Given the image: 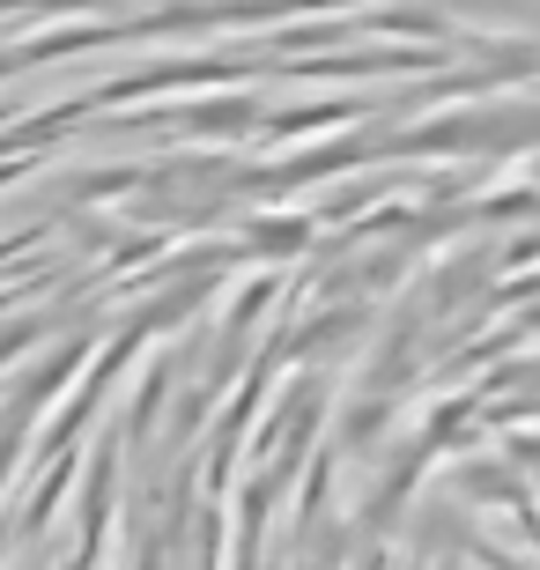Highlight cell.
Instances as JSON below:
<instances>
[{
    "label": "cell",
    "instance_id": "1",
    "mask_svg": "<svg viewBox=\"0 0 540 570\" xmlns=\"http://www.w3.org/2000/svg\"><path fill=\"white\" fill-rule=\"evenodd\" d=\"M355 111H363V105H355V97H318V105H282V111H267V127H259V134H267V141H304V134H318V127H333V119H355Z\"/></svg>",
    "mask_w": 540,
    "mask_h": 570
}]
</instances>
